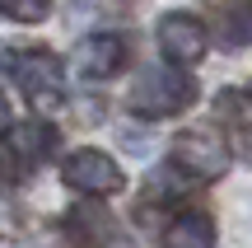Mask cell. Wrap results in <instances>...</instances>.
<instances>
[{
	"instance_id": "6da1fadb",
	"label": "cell",
	"mask_w": 252,
	"mask_h": 248,
	"mask_svg": "<svg viewBox=\"0 0 252 248\" xmlns=\"http://www.w3.org/2000/svg\"><path fill=\"white\" fill-rule=\"evenodd\" d=\"M191 99H196V80L187 71H178V66H150V71H140L131 94H126V103L140 117H173V112L191 108Z\"/></svg>"
},
{
	"instance_id": "7a4b0ae2",
	"label": "cell",
	"mask_w": 252,
	"mask_h": 248,
	"mask_svg": "<svg viewBox=\"0 0 252 248\" xmlns=\"http://www.w3.org/2000/svg\"><path fill=\"white\" fill-rule=\"evenodd\" d=\"M229 159H234L229 141L220 136V131H210V127L182 131V136L173 141V169H182L187 178H201V183L220 178V174L229 169Z\"/></svg>"
},
{
	"instance_id": "3957f363",
	"label": "cell",
	"mask_w": 252,
	"mask_h": 248,
	"mask_svg": "<svg viewBox=\"0 0 252 248\" xmlns=\"http://www.w3.org/2000/svg\"><path fill=\"white\" fill-rule=\"evenodd\" d=\"M61 178H65V187H75L80 197H112V192H122V183H126L117 159L103 155V150H75V155L65 159Z\"/></svg>"
},
{
	"instance_id": "277c9868",
	"label": "cell",
	"mask_w": 252,
	"mask_h": 248,
	"mask_svg": "<svg viewBox=\"0 0 252 248\" xmlns=\"http://www.w3.org/2000/svg\"><path fill=\"white\" fill-rule=\"evenodd\" d=\"M14 84H19V89H24L33 103H61V94H65L61 56L42 52V47L19 52V56H14Z\"/></svg>"
},
{
	"instance_id": "5b68a950",
	"label": "cell",
	"mask_w": 252,
	"mask_h": 248,
	"mask_svg": "<svg viewBox=\"0 0 252 248\" xmlns=\"http://www.w3.org/2000/svg\"><path fill=\"white\" fill-rule=\"evenodd\" d=\"M206 47H210V33H206V24H201L196 14L173 9V14L159 19V52L168 56V66L187 71V66H196L201 56H206Z\"/></svg>"
},
{
	"instance_id": "8992f818",
	"label": "cell",
	"mask_w": 252,
	"mask_h": 248,
	"mask_svg": "<svg viewBox=\"0 0 252 248\" xmlns=\"http://www.w3.org/2000/svg\"><path fill=\"white\" fill-rule=\"evenodd\" d=\"M75 61H80V75H89V80H108V75H117L126 66V42L117 33H94L80 42V52H75Z\"/></svg>"
},
{
	"instance_id": "52a82bcc",
	"label": "cell",
	"mask_w": 252,
	"mask_h": 248,
	"mask_svg": "<svg viewBox=\"0 0 252 248\" xmlns=\"http://www.w3.org/2000/svg\"><path fill=\"white\" fill-rule=\"evenodd\" d=\"M5 141H9L14 164H42V159L56 150V127H52V122L28 117V122H19V127L5 131Z\"/></svg>"
},
{
	"instance_id": "ba28073f",
	"label": "cell",
	"mask_w": 252,
	"mask_h": 248,
	"mask_svg": "<svg viewBox=\"0 0 252 248\" xmlns=\"http://www.w3.org/2000/svg\"><path fill=\"white\" fill-rule=\"evenodd\" d=\"M112 211L108 206H94V202H84V206H70V215H65V234H70L75 244H84V248H103L112 239Z\"/></svg>"
},
{
	"instance_id": "9c48e42d",
	"label": "cell",
	"mask_w": 252,
	"mask_h": 248,
	"mask_svg": "<svg viewBox=\"0 0 252 248\" xmlns=\"http://www.w3.org/2000/svg\"><path fill=\"white\" fill-rule=\"evenodd\" d=\"M163 248H215V220L206 211H182L163 225Z\"/></svg>"
},
{
	"instance_id": "30bf717a",
	"label": "cell",
	"mask_w": 252,
	"mask_h": 248,
	"mask_svg": "<svg viewBox=\"0 0 252 248\" xmlns=\"http://www.w3.org/2000/svg\"><path fill=\"white\" fill-rule=\"evenodd\" d=\"M0 9L19 24H37V19L52 14V0H0Z\"/></svg>"
},
{
	"instance_id": "8fae6325",
	"label": "cell",
	"mask_w": 252,
	"mask_h": 248,
	"mask_svg": "<svg viewBox=\"0 0 252 248\" xmlns=\"http://www.w3.org/2000/svg\"><path fill=\"white\" fill-rule=\"evenodd\" d=\"M9 131V103H5V94H0V136Z\"/></svg>"
}]
</instances>
